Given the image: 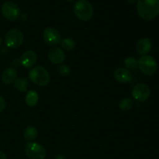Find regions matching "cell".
Masks as SVG:
<instances>
[{"label": "cell", "instance_id": "11", "mask_svg": "<svg viewBox=\"0 0 159 159\" xmlns=\"http://www.w3.org/2000/svg\"><path fill=\"white\" fill-rule=\"evenodd\" d=\"M48 58L50 61L54 65H61L65 60V53L62 49L57 47L51 48L48 51Z\"/></svg>", "mask_w": 159, "mask_h": 159}, {"label": "cell", "instance_id": "13", "mask_svg": "<svg viewBox=\"0 0 159 159\" xmlns=\"http://www.w3.org/2000/svg\"><path fill=\"white\" fill-rule=\"evenodd\" d=\"M152 48V41L147 37L141 38L136 43V51L141 55H146L151 51Z\"/></svg>", "mask_w": 159, "mask_h": 159}, {"label": "cell", "instance_id": "8", "mask_svg": "<svg viewBox=\"0 0 159 159\" xmlns=\"http://www.w3.org/2000/svg\"><path fill=\"white\" fill-rule=\"evenodd\" d=\"M131 94L135 100L138 102H144L151 96V89L146 84L138 83L134 86Z\"/></svg>", "mask_w": 159, "mask_h": 159}, {"label": "cell", "instance_id": "27", "mask_svg": "<svg viewBox=\"0 0 159 159\" xmlns=\"http://www.w3.org/2000/svg\"><path fill=\"white\" fill-rule=\"evenodd\" d=\"M65 1L69 2H73V1H74V0H65Z\"/></svg>", "mask_w": 159, "mask_h": 159}, {"label": "cell", "instance_id": "22", "mask_svg": "<svg viewBox=\"0 0 159 159\" xmlns=\"http://www.w3.org/2000/svg\"><path fill=\"white\" fill-rule=\"evenodd\" d=\"M6 108V100L2 96H0V113L3 111Z\"/></svg>", "mask_w": 159, "mask_h": 159}, {"label": "cell", "instance_id": "10", "mask_svg": "<svg viewBox=\"0 0 159 159\" xmlns=\"http://www.w3.org/2000/svg\"><path fill=\"white\" fill-rule=\"evenodd\" d=\"M37 61V56L36 52L32 50L25 51L20 57L19 62L20 65L25 68H32L35 65Z\"/></svg>", "mask_w": 159, "mask_h": 159}, {"label": "cell", "instance_id": "2", "mask_svg": "<svg viewBox=\"0 0 159 159\" xmlns=\"http://www.w3.org/2000/svg\"><path fill=\"white\" fill-rule=\"evenodd\" d=\"M28 76L31 82L38 86H46L50 82V75L46 68L42 66H36L30 68Z\"/></svg>", "mask_w": 159, "mask_h": 159}, {"label": "cell", "instance_id": "6", "mask_svg": "<svg viewBox=\"0 0 159 159\" xmlns=\"http://www.w3.org/2000/svg\"><path fill=\"white\" fill-rule=\"evenodd\" d=\"M26 156L30 159H44L47 151L42 144L37 142H29L25 148Z\"/></svg>", "mask_w": 159, "mask_h": 159}, {"label": "cell", "instance_id": "14", "mask_svg": "<svg viewBox=\"0 0 159 159\" xmlns=\"http://www.w3.org/2000/svg\"><path fill=\"white\" fill-rule=\"evenodd\" d=\"M17 71L16 68L9 67L4 70L2 75V81L6 85H10L15 82L17 79Z\"/></svg>", "mask_w": 159, "mask_h": 159}, {"label": "cell", "instance_id": "18", "mask_svg": "<svg viewBox=\"0 0 159 159\" xmlns=\"http://www.w3.org/2000/svg\"><path fill=\"white\" fill-rule=\"evenodd\" d=\"M60 44L61 47L67 51H72L75 48V41L72 38H70V37L61 39Z\"/></svg>", "mask_w": 159, "mask_h": 159}, {"label": "cell", "instance_id": "16", "mask_svg": "<svg viewBox=\"0 0 159 159\" xmlns=\"http://www.w3.org/2000/svg\"><path fill=\"white\" fill-rule=\"evenodd\" d=\"M23 137H24L25 140L29 142L34 141L37 137V128L34 127V126H28L23 131Z\"/></svg>", "mask_w": 159, "mask_h": 159}, {"label": "cell", "instance_id": "21", "mask_svg": "<svg viewBox=\"0 0 159 159\" xmlns=\"http://www.w3.org/2000/svg\"><path fill=\"white\" fill-rule=\"evenodd\" d=\"M58 71L61 75L68 76L71 72V68L67 65H61L58 68Z\"/></svg>", "mask_w": 159, "mask_h": 159}, {"label": "cell", "instance_id": "17", "mask_svg": "<svg viewBox=\"0 0 159 159\" xmlns=\"http://www.w3.org/2000/svg\"><path fill=\"white\" fill-rule=\"evenodd\" d=\"M28 79L25 77H19L14 82V87L22 93L27 92L28 89Z\"/></svg>", "mask_w": 159, "mask_h": 159}, {"label": "cell", "instance_id": "20", "mask_svg": "<svg viewBox=\"0 0 159 159\" xmlns=\"http://www.w3.org/2000/svg\"><path fill=\"white\" fill-rule=\"evenodd\" d=\"M124 65L129 71L134 70L138 67V61L133 57H127L124 61Z\"/></svg>", "mask_w": 159, "mask_h": 159}, {"label": "cell", "instance_id": "4", "mask_svg": "<svg viewBox=\"0 0 159 159\" xmlns=\"http://www.w3.org/2000/svg\"><path fill=\"white\" fill-rule=\"evenodd\" d=\"M138 67L145 75L152 76L158 70V63L152 56L143 55L138 60Z\"/></svg>", "mask_w": 159, "mask_h": 159}, {"label": "cell", "instance_id": "24", "mask_svg": "<svg viewBox=\"0 0 159 159\" xmlns=\"http://www.w3.org/2000/svg\"><path fill=\"white\" fill-rule=\"evenodd\" d=\"M0 159H7L6 154L3 152H1V151H0Z\"/></svg>", "mask_w": 159, "mask_h": 159}, {"label": "cell", "instance_id": "15", "mask_svg": "<svg viewBox=\"0 0 159 159\" xmlns=\"http://www.w3.org/2000/svg\"><path fill=\"white\" fill-rule=\"evenodd\" d=\"M25 101L28 107H34L37 104L39 101V95L34 90H29L26 92Z\"/></svg>", "mask_w": 159, "mask_h": 159}, {"label": "cell", "instance_id": "9", "mask_svg": "<svg viewBox=\"0 0 159 159\" xmlns=\"http://www.w3.org/2000/svg\"><path fill=\"white\" fill-rule=\"evenodd\" d=\"M43 38L45 43L51 46L59 44L61 40V37L58 31L53 27H47L43 31Z\"/></svg>", "mask_w": 159, "mask_h": 159}, {"label": "cell", "instance_id": "12", "mask_svg": "<svg viewBox=\"0 0 159 159\" xmlns=\"http://www.w3.org/2000/svg\"><path fill=\"white\" fill-rule=\"evenodd\" d=\"M114 79L120 83H127L130 82L132 79V74L130 71L126 68L120 67L117 68L113 72Z\"/></svg>", "mask_w": 159, "mask_h": 159}, {"label": "cell", "instance_id": "3", "mask_svg": "<svg viewBox=\"0 0 159 159\" xmlns=\"http://www.w3.org/2000/svg\"><path fill=\"white\" fill-rule=\"evenodd\" d=\"M76 16L82 21H88L93 16V8L86 0H78L73 6Z\"/></svg>", "mask_w": 159, "mask_h": 159}, {"label": "cell", "instance_id": "1", "mask_svg": "<svg viewBox=\"0 0 159 159\" xmlns=\"http://www.w3.org/2000/svg\"><path fill=\"white\" fill-rule=\"evenodd\" d=\"M137 11L143 20H154L159 15V0H138Z\"/></svg>", "mask_w": 159, "mask_h": 159}, {"label": "cell", "instance_id": "19", "mask_svg": "<svg viewBox=\"0 0 159 159\" xmlns=\"http://www.w3.org/2000/svg\"><path fill=\"white\" fill-rule=\"evenodd\" d=\"M134 102L130 98H124L119 102V108L121 111L127 112L133 108Z\"/></svg>", "mask_w": 159, "mask_h": 159}, {"label": "cell", "instance_id": "26", "mask_svg": "<svg viewBox=\"0 0 159 159\" xmlns=\"http://www.w3.org/2000/svg\"><path fill=\"white\" fill-rule=\"evenodd\" d=\"M2 37H0V47L2 46Z\"/></svg>", "mask_w": 159, "mask_h": 159}, {"label": "cell", "instance_id": "23", "mask_svg": "<svg viewBox=\"0 0 159 159\" xmlns=\"http://www.w3.org/2000/svg\"><path fill=\"white\" fill-rule=\"evenodd\" d=\"M54 159H67L66 156L63 154H57L54 157Z\"/></svg>", "mask_w": 159, "mask_h": 159}, {"label": "cell", "instance_id": "25", "mask_svg": "<svg viewBox=\"0 0 159 159\" xmlns=\"http://www.w3.org/2000/svg\"><path fill=\"white\" fill-rule=\"evenodd\" d=\"M135 1H136V0H127V2H128L129 3H134Z\"/></svg>", "mask_w": 159, "mask_h": 159}, {"label": "cell", "instance_id": "5", "mask_svg": "<svg viewBox=\"0 0 159 159\" xmlns=\"http://www.w3.org/2000/svg\"><path fill=\"white\" fill-rule=\"evenodd\" d=\"M24 37L23 34L18 29H11L5 36V43L8 48L15 49L23 43Z\"/></svg>", "mask_w": 159, "mask_h": 159}, {"label": "cell", "instance_id": "7", "mask_svg": "<svg viewBox=\"0 0 159 159\" xmlns=\"http://www.w3.org/2000/svg\"><path fill=\"white\" fill-rule=\"evenodd\" d=\"M1 11L3 16L9 21H15L20 16V8L13 2L8 1L3 3Z\"/></svg>", "mask_w": 159, "mask_h": 159}]
</instances>
